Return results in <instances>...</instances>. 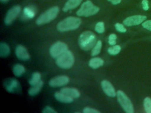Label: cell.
Masks as SVG:
<instances>
[{
	"instance_id": "obj_32",
	"label": "cell",
	"mask_w": 151,
	"mask_h": 113,
	"mask_svg": "<svg viewBox=\"0 0 151 113\" xmlns=\"http://www.w3.org/2000/svg\"><path fill=\"white\" fill-rule=\"evenodd\" d=\"M142 8L145 11H147L149 9V2L147 0H143L142 1Z\"/></svg>"
},
{
	"instance_id": "obj_23",
	"label": "cell",
	"mask_w": 151,
	"mask_h": 113,
	"mask_svg": "<svg viewBox=\"0 0 151 113\" xmlns=\"http://www.w3.org/2000/svg\"><path fill=\"white\" fill-rule=\"evenodd\" d=\"M101 47H102V42H101V40L97 41L96 44L94 46V47L92 48L91 55L93 56H95L99 55L100 53Z\"/></svg>"
},
{
	"instance_id": "obj_2",
	"label": "cell",
	"mask_w": 151,
	"mask_h": 113,
	"mask_svg": "<svg viewBox=\"0 0 151 113\" xmlns=\"http://www.w3.org/2000/svg\"><path fill=\"white\" fill-rule=\"evenodd\" d=\"M96 42V35L90 31H86L82 32L78 38V45L84 51L92 49Z\"/></svg>"
},
{
	"instance_id": "obj_28",
	"label": "cell",
	"mask_w": 151,
	"mask_h": 113,
	"mask_svg": "<svg viewBox=\"0 0 151 113\" xmlns=\"http://www.w3.org/2000/svg\"><path fill=\"white\" fill-rule=\"evenodd\" d=\"M114 27L116 28V29L119 32H122V33H124V32H126L127 29L126 28L124 27V26L122 24H120V23H116L115 25H114Z\"/></svg>"
},
{
	"instance_id": "obj_27",
	"label": "cell",
	"mask_w": 151,
	"mask_h": 113,
	"mask_svg": "<svg viewBox=\"0 0 151 113\" xmlns=\"http://www.w3.org/2000/svg\"><path fill=\"white\" fill-rule=\"evenodd\" d=\"M117 35L115 34H111L108 38V42L110 45H114L116 44Z\"/></svg>"
},
{
	"instance_id": "obj_14",
	"label": "cell",
	"mask_w": 151,
	"mask_h": 113,
	"mask_svg": "<svg viewBox=\"0 0 151 113\" xmlns=\"http://www.w3.org/2000/svg\"><path fill=\"white\" fill-rule=\"evenodd\" d=\"M5 87L6 90L10 93H15L20 89L19 83L16 79L13 78L8 80L5 84Z\"/></svg>"
},
{
	"instance_id": "obj_9",
	"label": "cell",
	"mask_w": 151,
	"mask_h": 113,
	"mask_svg": "<svg viewBox=\"0 0 151 113\" xmlns=\"http://www.w3.org/2000/svg\"><path fill=\"white\" fill-rule=\"evenodd\" d=\"M147 17L145 15H136L129 16L124 19L123 23L124 25L127 26H131L134 25H137L142 23Z\"/></svg>"
},
{
	"instance_id": "obj_17",
	"label": "cell",
	"mask_w": 151,
	"mask_h": 113,
	"mask_svg": "<svg viewBox=\"0 0 151 113\" xmlns=\"http://www.w3.org/2000/svg\"><path fill=\"white\" fill-rule=\"evenodd\" d=\"M83 0H68L63 8V11L67 12L69 10L74 9L78 6Z\"/></svg>"
},
{
	"instance_id": "obj_34",
	"label": "cell",
	"mask_w": 151,
	"mask_h": 113,
	"mask_svg": "<svg viewBox=\"0 0 151 113\" xmlns=\"http://www.w3.org/2000/svg\"><path fill=\"white\" fill-rule=\"evenodd\" d=\"M2 2H7V1H8L9 0H1Z\"/></svg>"
},
{
	"instance_id": "obj_19",
	"label": "cell",
	"mask_w": 151,
	"mask_h": 113,
	"mask_svg": "<svg viewBox=\"0 0 151 113\" xmlns=\"http://www.w3.org/2000/svg\"><path fill=\"white\" fill-rule=\"evenodd\" d=\"M25 71H26V69L25 67L22 64H15L13 67V69H12L13 74L15 77H21L23 74L25 72Z\"/></svg>"
},
{
	"instance_id": "obj_12",
	"label": "cell",
	"mask_w": 151,
	"mask_h": 113,
	"mask_svg": "<svg viewBox=\"0 0 151 113\" xmlns=\"http://www.w3.org/2000/svg\"><path fill=\"white\" fill-rule=\"evenodd\" d=\"M15 55L18 59L27 61L30 58V55L27 49L22 45H18L15 48Z\"/></svg>"
},
{
	"instance_id": "obj_10",
	"label": "cell",
	"mask_w": 151,
	"mask_h": 113,
	"mask_svg": "<svg viewBox=\"0 0 151 113\" xmlns=\"http://www.w3.org/2000/svg\"><path fill=\"white\" fill-rule=\"evenodd\" d=\"M70 81V78L65 75H58L51 78L49 81L50 86L52 87H59L67 84Z\"/></svg>"
},
{
	"instance_id": "obj_21",
	"label": "cell",
	"mask_w": 151,
	"mask_h": 113,
	"mask_svg": "<svg viewBox=\"0 0 151 113\" xmlns=\"http://www.w3.org/2000/svg\"><path fill=\"white\" fill-rule=\"evenodd\" d=\"M10 53V48L8 44L1 42L0 44V56L1 57H6Z\"/></svg>"
},
{
	"instance_id": "obj_11",
	"label": "cell",
	"mask_w": 151,
	"mask_h": 113,
	"mask_svg": "<svg viewBox=\"0 0 151 113\" xmlns=\"http://www.w3.org/2000/svg\"><path fill=\"white\" fill-rule=\"evenodd\" d=\"M101 85L104 92L107 96L110 97H114L116 95H117V92H116L114 87L108 80H103L101 82Z\"/></svg>"
},
{
	"instance_id": "obj_7",
	"label": "cell",
	"mask_w": 151,
	"mask_h": 113,
	"mask_svg": "<svg viewBox=\"0 0 151 113\" xmlns=\"http://www.w3.org/2000/svg\"><path fill=\"white\" fill-rule=\"evenodd\" d=\"M67 50L68 46L65 43L62 41H57L50 47V54L52 58H57Z\"/></svg>"
},
{
	"instance_id": "obj_15",
	"label": "cell",
	"mask_w": 151,
	"mask_h": 113,
	"mask_svg": "<svg viewBox=\"0 0 151 113\" xmlns=\"http://www.w3.org/2000/svg\"><path fill=\"white\" fill-rule=\"evenodd\" d=\"M60 91L73 98H77L80 96V91L77 88L73 87H64L61 89Z\"/></svg>"
},
{
	"instance_id": "obj_33",
	"label": "cell",
	"mask_w": 151,
	"mask_h": 113,
	"mask_svg": "<svg viewBox=\"0 0 151 113\" xmlns=\"http://www.w3.org/2000/svg\"><path fill=\"white\" fill-rule=\"evenodd\" d=\"M107 1L110 2L113 5H117L120 4L122 1V0H107Z\"/></svg>"
},
{
	"instance_id": "obj_8",
	"label": "cell",
	"mask_w": 151,
	"mask_h": 113,
	"mask_svg": "<svg viewBox=\"0 0 151 113\" xmlns=\"http://www.w3.org/2000/svg\"><path fill=\"white\" fill-rule=\"evenodd\" d=\"M21 12V7L18 5H15L12 6L6 13L5 18L4 19V22L6 25H10L15 21Z\"/></svg>"
},
{
	"instance_id": "obj_20",
	"label": "cell",
	"mask_w": 151,
	"mask_h": 113,
	"mask_svg": "<svg viewBox=\"0 0 151 113\" xmlns=\"http://www.w3.org/2000/svg\"><path fill=\"white\" fill-rule=\"evenodd\" d=\"M44 82L42 81H41L39 83L35 85L32 86V87L28 91V94L31 96L36 95L41 91L42 87H43Z\"/></svg>"
},
{
	"instance_id": "obj_22",
	"label": "cell",
	"mask_w": 151,
	"mask_h": 113,
	"mask_svg": "<svg viewBox=\"0 0 151 113\" xmlns=\"http://www.w3.org/2000/svg\"><path fill=\"white\" fill-rule=\"evenodd\" d=\"M41 74L39 72H35L32 74L31 78L29 81V84L31 85H35L39 83L41 80Z\"/></svg>"
},
{
	"instance_id": "obj_13",
	"label": "cell",
	"mask_w": 151,
	"mask_h": 113,
	"mask_svg": "<svg viewBox=\"0 0 151 113\" xmlns=\"http://www.w3.org/2000/svg\"><path fill=\"white\" fill-rule=\"evenodd\" d=\"M37 11V8L34 5L26 6L23 9L22 14L21 15V19L22 20L31 19L35 16Z\"/></svg>"
},
{
	"instance_id": "obj_29",
	"label": "cell",
	"mask_w": 151,
	"mask_h": 113,
	"mask_svg": "<svg viewBox=\"0 0 151 113\" xmlns=\"http://www.w3.org/2000/svg\"><path fill=\"white\" fill-rule=\"evenodd\" d=\"M83 112L84 113H100L101 112L96 108L86 107L83 109Z\"/></svg>"
},
{
	"instance_id": "obj_6",
	"label": "cell",
	"mask_w": 151,
	"mask_h": 113,
	"mask_svg": "<svg viewBox=\"0 0 151 113\" xmlns=\"http://www.w3.org/2000/svg\"><path fill=\"white\" fill-rule=\"evenodd\" d=\"M117 97L118 102L126 113L134 112L133 105L131 100L124 92L122 90H118L117 91Z\"/></svg>"
},
{
	"instance_id": "obj_31",
	"label": "cell",
	"mask_w": 151,
	"mask_h": 113,
	"mask_svg": "<svg viewBox=\"0 0 151 113\" xmlns=\"http://www.w3.org/2000/svg\"><path fill=\"white\" fill-rule=\"evenodd\" d=\"M142 26L149 31H151V20H147L143 22L142 24Z\"/></svg>"
},
{
	"instance_id": "obj_25",
	"label": "cell",
	"mask_w": 151,
	"mask_h": 113,
	"mask_svg": "<svg viewBox=\"0 0 151 113\" xmlns=\"http://www.w3.org/2000/svg\"><path fill=\"white\" fill-rule=\"evenodd\" d=\"M143 106L145 111L147 113H151V98L146 97L143 101Z\"/></svg>"
},
{
	"instance_id": "obj_24",
	"label": "cell",
	"mask_w": 151,
	"mask_h": 113,
	"mask_svg": "<svg viewBox=\"0 0 151 113\" xmlns=\"http://www.w3.org/2000/svg\"><path fill=\"white\" fill-rule=\"evenodd\" d=\"M121 49H122V48L120 45H112L111 46H110L107 49V52L110 55H115L118 54L120 52Z\"/></svg>"
},
{
	"instance_id": "obj_4",
	"label": "cell",
	"mask_w": 151,
	"mask_h": 113,
	"mask_svg": "<svg viewBox=\"0 0 151 113\" xmlns=\"http://www.w3.org/2000/svg\"><path fill=\"white\" fill-rule=\"evenodd\" d=\"M99 11V7L94 5L91 1L87 0L82 4L76 14L78 16L88 17L96 14Z\"/></svg>"
},
{
	"instance_id": "obj_16",
	"label": "cell",
	"mask_w": 151,
	"mask_h": 113,
	"mask_svg": "<svg viewBox=\"0 0 151 113\" xmlns=\"http://www.w3.org/2000/svg\"><path fill=\"white\" fill-rule=\"evenodd\" d=\"M54 97L57 100L60 102L64 103H70L74 101V98L71 97H70L61 91L56 92L54 94Z\"/></svg>"
},
{
	"instance_id": "obj_26",
	"label": "cell",
	"mask_w": 151,
	"mask_h": 113,
	"mask_svg": "<svg viewBox=\"0 0 151 113\" xmlns=\"http://www.w3.org/2000/svg\"><path fill=\"white\" fill-rule=\"evenodd\" d=\"M95 31L99 34H103L105 31V26L104 23L102 21L97 22L94 28Z\"/></svg>"
},
{
	"instance_id": "obj_1",
	"label": "cell",
	"mask_w": 151,
	"mask_h": 113,
	"mask_svg": "<svg viewBox=\"0 0 151 113\" xmlns=\"http://www.w3.org/2000/svg\"><path fill=\"white\" fill-rule=\"evenodd\" d=\"M81 24L80 18L68 16L59 22L57 25V29L60 32H66L77 29Z\"/></svg>"
},
{
	"instance_id": "obj_18",
	"label": "cell",
	"mask_w": 151,
	"mask_h": 113,
	"mask_svg": "<svg viewBox=\"0 0 151 113\" xmlns=\"http://www.w3.org/2000/svg\"><path fill=\"white\" fill-rule=\"evenodd\" d=\"M104 60L99 57H94L90 59L88 65L93 69H97L104 65Z\"/></svg>"
},
{
	"instance_id": "obj_3",
	"label": "cell",
	"mask_w": 151,
	"mask_h": 113,
	"mask_svg": "<svg viewBox=\"0 0 151 113\" xmlns=\"http://www.w3.org/2000/svg\"><path fill=\"white\" fill-rule=\"evenodd\" d=\"M59 12L60 8L57 6H54L48 9L38 18L36 21L37 24L41 25L50 22L57 16Z\"/></svg>"
},
{
	"instance_id": "obj_30",
	"label": "cell",
	"mask_w": 151,
	"mask_h": 113,
	"mask_svg": "<svg viewBox=\"0 0 151 113\" xmlns=\"http://www.w3.org/2000/svg\"><path fill=\"white\" fill-rule=\"evenodd\" d=\"M43 113H57V112L50 106L45 107L42 111Z\"/></svg>"
},
{
	"instance_id": "obj_5",
	"label": "cell",
	"mask_w": 151,
	"mask_h": 113,
	"mask_svg": "<svg viewBox=\"0 0 151 113\" xmlns=\"http://www.w3.org/2000/svg\"><path fill=\"white\" fill-rule=\"evenodd\" d=\"M74 63V56L73 52L67 50L56 59V64L60 68L63 69H68L73 67Z\"/></svg>"
}]
</instances>
